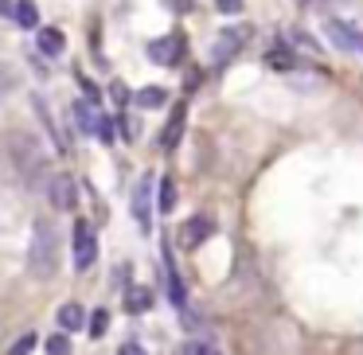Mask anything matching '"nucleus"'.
I'll use <instances>...</instances> for the list:
<instances>
[{"label":"nucleus","instance_id":"nucleus-21","mask_svg":"<svg viewBox=\"0 0 363 355\" xmlns=\"http://www.w3.org/2000/svg\"><path fill=\"white\" fill-rule=\"evenodd\" d=\"M86 328H90V336H94V339H102L106 328H110V312H106V308H94V316L86 320Z\"/></svg>","mask_w":363,"mask_h":355},{"label":"nucleus","instance_id":"nucleus-18","mask_svg":"<svg viewBox=\"0 0 363 355\" xmlns=\"http://www.w3.org/2000/svg\"><path fill=\"white\" fill-rule=\"evenodd\" d=\"M35 113H40V121H43V129L51 133V141H55V149H67V137L59 133V125H55V118L48 113V106H43V98H35Z\"/></svg>","mask_w":363,"mask_h":355},{"label":"nucleus","instance_id":"nucleus-1","mask_svg":"<svg viewBox=\"0 0 363 355\" xmlns=\"http://www.w3.org/2000/svg\"><path fill=\"white\" fill-rule=\"evenodd\" d=\"M28 269H32L35 277H43V281L59 269V235H55V227H51L48 219H35V227H32V242H28Z\"/></svg>","mask_w":363,"mask_h":355},{"label":"nucleus","instance_id":"nucleus-10","mask_svg":"<svg viewBox=\"0 0 363 355\" xmlns=\"http://www.w3.org/2000/svg\"><path fill=\"white\" fill-rule=\"evenodd\" d=\"M184 118H188V106H176L172 118H168V125H164V133H160V149H164V152H172L176 145H180V137H184Z\"/></svg>","mask_w":363,"mask_h":355},{"label":"nucleus","instance_id":"nucleus-20","mask_svg":"<svg viewBox=\"0 0 363 355\" xmlns=\"http://www.w3.org/2000/svg\"><path fill=\"white\" fill-rule=\"evenodd\" d=\"M160 215H172L176 211V184L172 180H168V176H164V180H160Z\"/></svg>","mask_w":363,"mask_h":355},{"label":"nucleus","instance_id":"nucleus-8","mask_svg":"<svg viewBox=\"0 0 363 355\" xmlns=\"http://www.w3.org/2000/svg\"><path fill=\"white\" fill-rule=\"evenodd\" d=\"M242 40H246L242 28H230V32H223L219 40H215V47H211V63H215V67L230 63V59H235V51L242 47Z\"/></svg>","mask_w":363,"mask_h":355},{"label":"nucleus","instance_id":"nucleus-23","mask_svg":"<svg viewBox=\"0 0 363 355\" xmlns=\"http://www.w3.org/2000/svg\"><path fill=\"white\" fill-rule=\"evenodd\" d=\"M94 133H98V141H102V145H113V141H118V137H113V121L106 118V113H98V129H94Z\"/></svg>","mask_w":363,"mask_h":355},{"label":"nucleus","instance_id":"nucleus-9","mask_svg":"<svg viewBox=\"0 0 363 355\" xmlns=\"http://www.w3.org/2000/svg\"><path fill=\"white\" fill-rule=\"evenodd\" d=\"M133 215H137V222H141V230L152 227V176H145V180L137 184V191H133Z\"/></svg>","mask_w":363,"mask_h":355},{"label":"nucleus","instance_id":"nucleus-4","mask_svg":"<svg viewBox=\"0 0 363 355\" xmlns=\"http://www.w3.org/2000/svg\"><path fill=\"white\" fill-rule=\"evenodd\" d=\"M16 152H20V172H24L28 180L35 184V180L43 176V168H48V160H43L35 137H32V141H28V137H16Z\"/></svg>","mask_w":363,"mask_h":355},{"label":"nucleus","instance_id":"nucleus-26","mask_svg":"<svg viewBox=\"0 0 363 355\" xmlns=\"http://www.w3.org/2000/svg\"><path fill=\"white\" fill-rule=\"evenodd\" d=\"M215 9L227 12V16H235V12H242V0H215Z\"/></svg>","mask_w":363,"mask_h":355},{"label":"nucleus","instance_id":"nucleus-30","mask_svg":"<svg viewBox=\"0 0 363 355\" xmlns=\"http://www.w3.org/2000/svg\"><path fill=\"white\" fill-rule=\"evenodd\" d=\"M168 9H180V12H191V0H168Z\"/></svg>","mask_w":363,"mask_h":355},{"label":"nucleus","instance_id":"nucleus-27","mask_svg":"<svg viewBox=\"0 0 363 355\" xmlns=\"http://www.w3.org/2000/svg\"><path fill=\"white\" fill-rule=\"evenodd\" d=\"M110 98H113L118 106H125V102H129V90H125V82H113V86H110Z\"/></svg>","mask_w":363,"mask_h":355},{"label":"nucleus","instance_id":"nucleus-14","mask_svg":"<svg viewBox=\"0 0 363 355\" xmlns=\"http://www.w3.org/2000/svg\"><path fill=\"white\" fill-rule=\"evenodd\" d=\"M164 277H168V297H172V305L184 308V281H180V274H176L172 254H164Z\"/></svg>","mask_w":363,"mask_h":355},{"label":"nucleus","instance_id":"nucleus-13","mask_svg":"<svg viewBox=\"0 0 363 355\" xmlns=\"http://www.w3.org/2000/svg\"><path fill=\"white\" fill-rule=\"evenodd\" d=\"M59 324H63V332H79V328H86V312H82V305L67 300V305L59 308Z\"/></svg>","mask_w":363,"mask_h":355},{"label":"nucleus","instance_id":"nucleus-7","mask_svg":"<svg viewBox=\"0 0 363 355\" xmlns=\"http://www.w3.org/2000/svg\"><path fill=\"white\" fill-rule=\"evenodd\" d=\"M48 191H51V203H55V211H74V180L67 172H59V176H51V184H48Z\"/></svg>","mask_w":363,"mask_h":355},{"label":"nucleus","instance_id":"nucleus-12","mask_svg":"<svg viewBox=\"0 0 363 355\" xmlns=\"http://www.w3.org/2000/svg\"><path fill=\"white\" fill-rule=\"evenodd\" d=\"M152 308V289H145V285H133V289H125V312L141 316Z\"/></svg>","mask_w":363,"mask_h":355},{"label":"nucleus","instance_id":"nucleus-16","mask_svg":"<svg viewBox=\"0 0 363 355\" xmlns=\"http://www.w3.org/2000/svg\"><path fill=\"white\" fill-rule=\"evenodd\" d=\"M74 118H79L82 133L94 137V129H98V110H94V102H74Z\"/></svg>","mask_w":363,"mask_h":355},{"label":"nucleus","instance_id":"nucleus-3","mask_svg":"<svg viewBox=\"0 0 363 355\" xmlns=\"http://www.w3.org/2000/svg\"><path fill=\"white\" fill-rule=\"evenodd\" d=\"M94 258H98L94 227H90V222H79V227H74V269H79V274H86V269L94 266Z\"/></svg>","mask_w":363,"mask_h":355},{"label":"nucleus","instance_id":"nucleus-19","mask_svg":"<svg viewBox=\"0 0 363 355\" xmlns=\"http://www.w3.org/2000/svg\"><path fill=\"white\" fill-rule=\"evenodd\" d=\"M266 63L274 67V71H293V67H297V59H293L289 47H274V51L266 55Z\"/></svg>","mask_w":363,"mask_h":355},{"label":"nucleus","instance_id":"nucleus-15","mask_svg":"<svg viewBox=\"0 0 363 355\" xmlns=\"http://www.w3.org/2000/svg\"><path fill=\"white\" fill-rule=\"evenodd\" d=\"M12 20H16L20 28H40V9H35L32 0H16V4H12Z\"/></svg>","mask_w":363,"mask_h":355},{"label":"nucleus","instance_id":"nucleus-11","mask_svg":"<svg viewBox=\"0 0 363 355\" xmlns=\"http://www.w3.org/2000/svg\"><path fill=\"white\" fill-rule=\"evenodd\" d=\"M35 47H40L48 59H59V55H63V47H67V35L59 32V28H40V35H35Z\"/></svg>","mask_w":363,"mask_h":355},{"label":"nucleus","instance_id":"nucleus-28","mask_svg":"<svg viewBox=\"0 0 363 355\" xmlns=\"http://www.w3.org/2000/svg\"><path fill=\"white\" fill-rule=\"evenodd\" d=\"M79 86H82V94H86V102H94L98 106V86L90 79H79Z\"/></svg>","mask_w":363,"mask_h":355},{"label":"nucleus","instance_id":"nucleus-29","mask_svg":"<svg viewBox=\"0 0 363 355\" xmlns=\"http://www.w3.org/2000/svg\"><path fill=\"white\" fill-rule=\"evenodd\" d=\"M118 355H145V347L137 344V339H129V344H121V351Z\"/></svg>","mask_w":363,"mask_h":355},{"label":"nucleus","instance_id":"nucleus-6","mask_svg":"<svg viewBox=\"0 0 363 355\" xmlns=\"http://www.w3.org/2000/svg\"><path fill=\"white\" fill-rule=\"evenodd\" d=\"M149 59L160 67H176L184 59V40L180 35H160V40L149 43Z\"/></svg>","mask_w":363,"mask_h":355},{"label":"nucleus","instance_id":"nucleus-25","mask_svg":"<svg viewBox=\"0 0 363 355\" xmlns=\"http://www.w3.org/2000/svg\"><path fill=\"white\" fill-rule=\"evenodd\" d=\"M32 347H35V332H28V336H20L16 344L9 347V355H32Z\"/></svg>","mask_w":363,"mask_h":355},{"label":"nucleus","instance_id":"nucleus-17","mask_svg":"<svg viewBox=\"0 0 363 355\" xmlns=\"http://www.w3.org/2000/svg\"><path fill=\"white\" fill-rule=\"evenodd\" d=\"M141 110H157V106H164L168 102V90H160V86H145V90H137V98H133Z\"/></svg>","mask_w":363,"mask_h":355},{"label":"nucleus","instance_id":"nucleus-2","mask_svg":"<svg viewBox=\"0 0 363 355\" xmlns=\"http://www.w3.org/2000/svg\"><path fill=\"white\" fill-rule=\"evenodd\" d=\"M324 35L336 43L347 55H363V32L355 24H344V20H324Z\"/></svg>","mask_w":363,"mask_h":355},{"label":"nucleus","instance_id":"nucleus-24","mask_svg":"<svg viewBox=\"0 0 363 355\" xmlns=\"http://www.w3.org/2000/svg\"><path fill=\"white\" fill-rule=\"evenodd\" d=\"M48 355H71V339H67V332H59V336L48 339Z\"/></svg>","mask_w":363,"mask_h":355},{"label":"nucleus","instance_id":"nucleus-31","mask_svg":"<svg viewBox=\"0 0 363 355\" xmlns=\"http://www.w3.org/2000/svg\"><path fill=\"white\" fill-rule=\"evenodd\" d=\"M0 16H12V4H9V0H0Z\"/></svg>","mask_w":363,"mask_h":355},{"label":"nucleus","instance_id":"nucleus-5","mask_svg":"<svg viewBox=\"0 0 363 355\" xmlns=\"http://www.w3.org/2000/svg\"><path fill=\"white\" fill-rule=\"evenodd\" d=\"M211 235H215V222L207 219V215H196V219H188V222L180 227L176 242H180V250H196V246H203Z\"/></svg>","mask_w":363,"mask_h":355},{"label":"nucleus","instance_id":"nucleus-22","mask_svg":"<svg viewBox=\"0 0 363 355\" xmlns=\"http://www.w3.org/2000/svg\"><path fill=\"white\" fill-rule=\"evenodd\" d=\"M176 355H219V347H211L207 339H188V344H180Z\"/></svg>","mask_w":363,"mask_h":355}]
</instances>
